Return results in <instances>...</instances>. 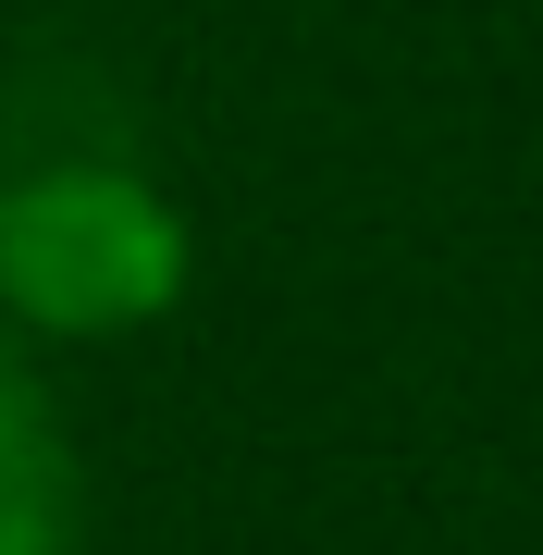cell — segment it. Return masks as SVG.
<instances>
[{
	"instance_id": "7a4b0ae2",
	"label": "cell",
	"mask_w": 543,
	"mask_h": 555,
	"mask_svg": "<svg viewBox=\"0 0 543 555\" xmlns=\"http://www.w3.org/2000/svg\"><path fill=\"white\" fill-rule=\"evenodd\" d=\"M0 555H38V456H25L13 396H0Z\"/></svg>"
},
{
	"instance_id": "6da1fadb",
	"label": "cell",
	"mask_w": 543,
	"mask_h": 555,
	"mask_svg": "<svg viewBox=\"0 0 543 555\" xmlns=\"http://www.w3.org/2000/svg\"><path fill=\"white\" fill-rule=\"evenodd\" d=\"M13 272L38 309H112L161 272V235L112 198V185H75V198H38L13 222Z\"/></svg>"
}]
</instances>
